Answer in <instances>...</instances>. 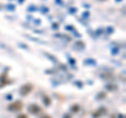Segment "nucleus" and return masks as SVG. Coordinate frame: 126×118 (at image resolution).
Returning a JSON list of instances; mask_svg holds the SVG:
<instances>
[{
	"label": "nucleus",
	"mask_w": 126,
	"mask_h": 118,
	"mask_svg": "<svg viewBox=\"0 0 126 118\" xmlns=\"http://www.w3.org/2000/svg\"><path fill=\"white\" fill-rule=\"evenodd\" d=\"M64 118H69V116H68V115H65Z\"/></svg>",
	"instance_id": "12"
},
{
	"label": "nucleus",
	"mask_w": 126,
	"mask_h": 118,
	"mask_svg": "<svg viewBox=\"0 0 126 118\" xmlns=\"http://www.w3.org/2000/svg\"><path fill=\"white\" fill-rule=\"evenodd\" d=\"M116 87H111V86H107V89H109V90H113V89H114Z\"/></svg>",
	"instance_id": "11"
},
{
	"label": "nucleus",
	"mask_w": 126,
	"mask_h": 118,
	"mask_svg": "<svg viewBox=\"0 0 126 118\" xmlns=\"http://www.w3.org/2000/svg\"><path fill=\"white\" fill-rule=\"evenodd\" d=\"M77 47H78V49H83V48L85 47V45L83 42H77L75 46H74V48H77Z\"/></svg>",
	"instance_id": "4"
},
{
	"label": "nucleus",
	"mask_w": 126,
	"mask_h": 118,
	"mask_svg": "<svg viewBox=\"0 0 126 118\" xmlns=\"http://www.w3.org/2000/svg\"><path fill=\"white\" fill-rule=\"evenodd\" d=\"M85 63H86V64H94V61H86Z\"/></svg>",
	"instance_id": "10"
},
{
	"label": "nucleus",
	"mask_w": 126,
	"mask_h": 118,
	"mask_svg": "<svg viewBox=\"0 0 126 118\" xmlns=\"http://www.w3.org/2000/svg\"><path fill=\"white\" fill-rule=\"evenodd\" d=\"M42 118H50V116H44V117H42Z\"/></svg>",
	"instance_id": "13"
},
{
	"label": "nucleus",
	"mask_w": 126,
	"mask_h": 118,
	"mask_svg": "<svg viewBox=\"0 0 126 118\" xmlns=\"http://www.w3.org/2000/svg\"><path fill=\"white\" fill-rule=\"evenodd\" d=\"M17 118H27V116H26L25 114H21V115H19V116L17 117Z\"/></svg>",
	"instance_id": "9"
},
{
	"label": "nucleus",
	"mask_w": 126,
	"mask_h": 118,
	"mask_svg": "<svg viewBox=\"0 0 126 118\" xmlns=\"http://www.w3.org/2000/svg\"><path fill=\"white\" fill-rule=\"evenodd\" d=\"M32 90H33V85H32V84H25V85H23L21 87L20 92H21L22 95H27Z\"/></svg>",
	"instance_id": "1"
},
{
	"label": "nucleus",
	"mask_w": 126,
	"mask_h": 118,
	"mask_svg": "<svg viewBox=\"0 0 126 118\" xmlns=\"http://www.w3.org/2000/svg\"><path fill=\"white\" fill-rule=\"evenodd\" d=\"M28 111H30L32 114H38L41 112V108H40L38 105H31L30 107H28Z\"/></svg>",
	"instance_id": "3"
},
{
	"label": "nucleus",
	"mask_w": 126,
	"mask_h": 118,
	"mask_svg": "<svg viewBox=\"0 0 126 118\" xmlns=\"http://www.w3.org/2000/svg\"><path fill=\"white\" fill-rule=\"evenodd\" d=\"M7 109L10 111H19L22 109V102L20 101H14L13 103H11L7 107Z\"/></svg>",
	"instance_id": "2"
},
{
	"label": "nucleus",
	"mask_w": 126,
	"mask_h": 118,
	"mask_svg": "<svg viewBox=\"0 0 126 118\" xmlns=\"http://www.w3.org/2000/svg\"><path fill=\"white\" fill-rule=\"evenodd\" d=\"M0 7H1V6H0Z\"/></svg>",
	"instance_id": "15"
},
{
	"label": "nucleus",
	"mask_w": 126,
	"mask_h": 118,
	"mask_svg": "<svg viewBox=\"0 0 126 118\" xmlns=\"http://www.w3.org/2000/svg\"><path fill=\"white\" fill-rule=\"evenodd\" d=\"M44 103H45L46 106H50V98H48L47 96L44 97Z\"/></svg>",
	"instance_id": "6"
},
{
	"label": "nucleus",
	"mask_w": 126,
	"mask_h": 118,
	"mask_svg": "<svg viewBox=\"0 0 126 118\" xmlns=\"http://www.w3.org/2000/svg\"><path fill=\"white\" fill-rule=\"evenodd\" d=\"M23 2V0H19V3H22Z\"/></svg>",
	"instance_id": "14"
},
{
	"label": "nucleus",
	"mask_w": 126,
	"mask_h": 118,
	"mask_svg": "<svg viewBox=\"0 0 126 118\" xmlns=\"http://www.w3.org/2000/svg\"><path fill=\"white\" fill-rule=\"evenodd\" d=\"M46 56H47L48 57H50V59H51V61H53V62H55V63L57 62V60H56V57H54V56H50V54H46Z\"/></svg>",
	"instance_id": "7"
},
{
	"label": "nucleus",
	"mask_w": 126,
	"mask_h": 118,
	"mask_svg": "<svg viewBox=\"0 0 126 118\" xmlns=\"http://www.w3.org/2000/svg\"><path fill=\"white\" fill-rule=\"evenodd\" d=\"M78 110H79V107H78V106H74V107H73V111H74V112H78Z\"/></svg>",
	"instance_id": "8"
},
{
	"label": "nucleus",
	"mask_w": 126,
	"mask_h": 118,
	"mask_svg": "<svg viewBox=\"0 0 126 118\" xmlns=\"http://www.w3.org/2000/svg\"><path fill=\"white\" fill-rule=\"evenodd\" d=\"M5 8H7L8 11H14V10H15V5H13V4L5 5Z\"/></svg>",
	"instance_id": "5"
}]
</instances>
